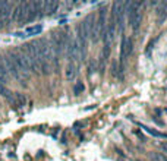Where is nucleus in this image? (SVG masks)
I'll list each match as a JSON object with an SVG mask.
<instances>
[{"label":"nucleus","mask_w":167,"mask_h":161,"mask_svg":"<svg viewBox=\"0 0 167 161\" xmlns=\"http://www.w3.org/2000/svg\"><path fill=\"white\" fill-rule=\"evenodd\" d=\"M15 98H16L18 107H22V106H25V103H27V98H25L22 94H15Z\"/></svg>","instance_id":"obj_8"},{"label":"nucleus","mask_w":167,"mask_h":161,"mask_svg":"<svg viewBox=\"0 0 167 161\" xmlns=\"http://www.w3.org/2000/svg\"><path fill=\"white\" fill-rule=\"evenodd\" d=\"M41 29H43V26H41V25L30 26V28L27 29V34H30V35H35V34H40V32H41Z\"/></svg>","instance_id":"obj_7"},{"label":"nucleus","mask_w":167,"mask_h":161,"mask_svg":"<svg viewBox=\"0 0 167 161\" xmlns=\"http://www.w3.org/2000/svg\"><path fill=\"white\" fill-rule=\"evenodd\" d=\"M59 9V3L57 1H44V12H47L49 15L56 13Z\"/></svg>","instance_id":"obj_4"},{"label":"nucleus","mask_w":167,"mask_h":161,"mask_svg":"<svg viewBox=\"0 0 167 161\" xmlns=\"http://www.w3.org/2000/svg\"><path fill=\"white\" fill-rule=\"evenodd\" d=\"M112 75L115 78H119V68H117V62H113V69H112Z\"/></svg>","instance_id":"obj_9"},{"label":"nucleus","mask_w":167,"mask_h":161,"mask_svg":"<svg viewBox=\"0 0 167 161\" xmlns=\"http://www.w3.org/2000/svg\"><path fill=\"white\" fill-rule=\"evenodd\" d=\"M141 127H142V129H144L145 132L151 133L152 136H158V138H167V135L161 133V132H157V130H154V129H151V127H147V126H142V125H141Z\"/></svg>","instance_id":"obj_6"},{"label":"nucleus","mask_w":167,"mask_h":161,"mask_svg":"<svg viewBox=\"0 0 167 161\" xmlns=\"http://www.w3.org/2000/svg\"><path fill=\"white\" fill-rule=\"evenodd\" d=\"M166 6H167V3H160V7L157 9V18H158V22L160 24H163L164 19L167 18V10L164 9Z\"/></svg>","instance_id":"obj_5"},{"label":"nucleus","mask_w":167,"mask_h":161,"mask_svg":"<svg viewBox=\"0 0 167 161\" xmlns=\"http://www.w3.org/2000/svg\"><path fill=\"white\" fill-rule=\"evenodd\" d=\"M84 91V85L82 84H78L76 87H75V94H81Z\"/></svg>","instance_id":"obj_10"},{"label":"nucleus","mask_w":167,"mask_h":161,"mask_svg":"<svg viewBox=\"0 0 167 161\" xmlns=\"http://www.w3.org/2000/svg\"><path fill=\"white\" fill-rule=\"evenodd\" d=\"M94 71H95V62L91 60V62H89V73H92Z\"/></svg>","instance_id":"obj_11"},{"label":"nucleus","mask_w":167,"mask_h":161,"mask_svg":"<svg viewBox=\"0 0 167 161\" xmlns=\"http://www.w3.org/2000/svg\"><path fill=\"white\" fill-rule=\"evenodd\" d=\"M132 50H134L132 38L123 37V38H122V44H120V60H122V65H123V62L132 54Z\"/></svg>","instance_id":"obj_1"},{"label":"nucleus","mask_w":167,"mask_h":161,"mask_svg":"<svg viewBox=\"0 0 167 161\" xmlns=\"http://www.w3.org/2000/svg\"><path fill=\"white\" fill-rule=\"evenodd\" d=\"M65 73H66V79H67V81H73V79L76 78V73H78L76 65H75L73 62H69V65H67Z\"/></svg>","instance_id":"obj_3"},{"label":"nucleus","mask_w":167,"mask_h":161,"mask_svg":"<svg viewBox=\"0 0 167 161\" xmlns=\"http://www.w3.org/2000/svg\"><path fill=\"white\" fill-rule=\"evenodd\" d=\"M12 10H13V6L10 1H6V0H1L0 1V21H7L9 16L12 15Z\"/></svg>","instance_id":"obj_2"},{"label":"nucleus","mask_w":167,"mask_h":161,"mask_svg":"<svg viewBox=\"0 0 167 161\" xmlns=\"http://www.w3.org/2000/svg\"><path fill=\"white\" fill-rule=\"evenodd\" d=\"M161 146H163V149L167 152V142H163V143H161Z\"/></svg>","instance_id":"obj_12"}]
</instances>
